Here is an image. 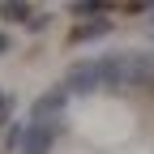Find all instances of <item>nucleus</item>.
Instances as JSON below:
<instances>
[{
  "label": "nucleus",
  "mask_w": 154,
  "mask_h": 154,
  "mask_svg": "<svg viewBox=\"0 0 154 154\" xmlns=\"http://www.w3.org/2000/svg\"><path fill=\"white\" fill-rule=\"evenodd\" d=\"M103 77V64H77L73 73H69V86H77V90H86V86H94Z\"/></svg>",
  "instance_id": "1"
},
{
  "label": "nucleus",
  "mask_w": 154,
  "mask_h": 154,
  "mask_svg": "<svg viewBox=\"0 0 154 154\" xmlns=\"http://www.w3.org/2000/svg\"><path fill=\"white\" fill-rule=\"evenodd\" d=\"M94 34H107V22H86L73 30V43H82V38H94Z\"/></svg>",
  "instance_id": "2"
},
{
  "label": "nucleus",
  "mask_w": 154,
  "mask_h": 154,
  "mask_svg": "<svg viewBox=\"0 0 154 154\" xmlns=\"http://www.w3.org/2000/svg\"><path fill=\"white\" fill-rule=\"evenodd\" d=\"M0 13L9 17V22H26V17H30V5H0Z\"/></svg>",
  "instance_id": "3"
},
{
  "label": "nucleus",
  "mask_w": 154,
  "mask_h": 154,
  "mask_svg": "<svg viewBox=\"0 0 154 154\" xmlns=\"http://www.w3.org/2000/svg\"><path fill=\"white\" fill-rule=\"evenodd\" d=\"M0 51H9V34H0Z\"/></svg>",
  "instance_id": "4"
}]
</instances>
